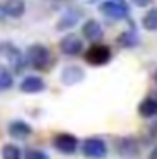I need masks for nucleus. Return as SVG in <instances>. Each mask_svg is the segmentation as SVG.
Returning a JSON list of instances; mask_svg holds the SVG:
<instances>
[{"label": "nucleus", "mask_w": 157, "mask_h": 159, "mask_svg": "<svg viewBox=\"0 0 157 159\" xmlns=\"http://www.w3.org/2000/svg\"><path fill=\"white\" fill-rule=\"evenodd\" d=\"M26 59L34 69L44 70L48 67V61H50V52L44 44H32L26 52Z\"/></svg>", "instance_id": "obj_1"}, {"label": "nucleus", "mask_w": 157, "mask_h": 159, "mask_svg": "<svg viewBox=\"0 0 157 159\" xmlns=\"http://www.w3.org/2000/svg\"><path fill=\"white\" fill-rule=\"evenodd\" d=\"M0 56H4V57L9 61V65H11L17 72L22 70V67H24V56L20 54V50H19L15 44H11V43L0 44Z\"/></svg>", "instance_id": "obj_2"}, {"label": "nucleus", "mask_w": 157, "mask_h": 159, "mask_svg": "<svg viewBox=\"0 0 157 159\" xmlns=\"http://www.w3.org/2000/svg\"><path fill=\"white\" fill-rule=\"evenodd\" d=\"M109 57H111V50H109L105 44H94V46H91V50L85 54V59H87L91 65H96V67L105 65V63L109 61Z\"/></svg>", "instance_id": "obj_3"}, {"label": "nucleus", "mask_w": 157, "mask_h": 159, "mask_svg": "<svg viewBox=\"0 0 157 159\" xmlns=\"http://www.w3.org/2000/svg\"><path fill=\"white\" fill-rule=\"evenodd\" d=\"M81 152H83V156L91 159H102L107 154V148H105V143L102 139H87L81 144Z\"/></svg>", "instance_id": "obj_4"}, {"label": "nucleus", "mask_w": 157, "mask_h": 159, "mask_svg": "<svg viewBox=\"0 0 157 159\" xmlns=\"http://www.w3.org/2000/svg\"><path fill=\"white\" fill-rule=\"evenodd\" d=\"M100 11L105 17H109V19H124V17H128V7L122 2H118V0H105V2H102L100 4Z\"/></svg>", "instance_id": "obj_5"}, {"label": "nucleus", "mask_w": 157, "mask_h": 159, "mask_svg": "<svg viewBox=\"0 0 157 159\" xmlns=\"http://www.w3.org/2000/svg\"><path fill=\"white\" fill-rule=\"evenodd\" d=\"M59 48H61V52L65 56H78L83 50V41L79 39L78 35H74V34H69V35H65L61 39Z\"/></svg>", "instance_id": "obj_6"}, {"label": "nucleus", "mask_w": 157, "mask_h": 159, "mask_svg": "<svg viewBox=\"0 0 157 159\" xmlns=\"http://www.w3.org/2000/svg\"><path fill=\"white\" fill-rule=\"evenodd\" d=\"M54 146H56V150H59L63 154H74L78 148V139L70 133H59L54 139Z\"/></svg>", "instance_id": "obj_7"}, {"label": "nucleus", "mask_w": 157, "mask_h": 159, "mask_svg": "<svg viewBox=\"0 0 157 159\" xmlns=\"http://www.w3.org/2000/svg\"><path fill=\"white\" fill-rule=\"evenodd\" d=\"M2 9L6 13V17H11V19H19L24 15L26 11V4L24 0H6L2 4Z\"/></svg>", "instance_id": "obj_8"}, {"label": "nucleus", "mask_w": 157, "mask_h": 159, "mask_svg": "<svg viewBox=\"0 0 157 159\" xmlns=\"http://www.w3.org/2000/svg\"><path fill=\"white\" fill-rule=\"evenodd\" d=\"M20 91L22 93H28V94H35L44 91V81L39 76H28L20 81Z\"/></svg>", "instance_id": "obj_9"}, {"label": "nucleus", "mask_w": 157, "mask_h": 159, "mask_svg": "<svg viewBox=\"0 0 157 159\" xmlns=\"http://www.w3.org/2000/svg\"><path fill=\"white\" fill-rule=\"evenodd\" d=\"M81 32H83V35H85L89 41H100V39H102V35H104V30H102L100 22H98V20H94V19L87 20V22L83 24Z\"/></svg>", "instance_id": "obj_10"}, {"label": "nucleus", "mask_w": 157, "mask_h": 159, "mask_svg": "<svg viewBox=\"0 0 157 159\" xmlns=\"http://www.w3.org/2000/svg\"><path fill=\"white\" fill-rule=\"evenodd\" d=\"M7 131H9V135H11L13 139H26V137L32 133V128H30L24 120H15V122L9 124Z\"/></svg>", "instance_id": "obj_11"}, {"label": "nucleus", "mask_w": 157, "mask_h": 159, "mask_svg": "<svg viewBox=\"0 0 157 159\" xmlns=\"http://www.w3.org/2000/svg\"><path fill=\"white\" fill-rule=\"evenodd\" d=\"M139 113H141V117H154L157 115V107H155V98L154 96H148V98H144L141 104H139Z\"/></svg>", "instance_id": "obj_12"}, {"label": "nucleus", "mask_w": 157, "mask_h": 159, "mask_svg": "<svg viewBox=\"0 0 157 159\" xmlns=\"http://www.w3.org/2000/svg\"><path fill=\"white\" fill-rule=\"evenodd\" d=\"M142 26L148 32H157V7H152L144 17H142Z\"/></svg>", "instance_id": "obj_13"}, {"label": "nucleus", "mask_w": 157, "mask_h": 159, "mask_svg": "<svg viewBox=\"0 0 157 159\" xmlns=\"http://www.w3.org/2000/svg\"><path fill=\"white\" fill-rule=\"evenodd\" d=\"M11 85H13V76H11V72H9L6 67L0 65V91L9 89Z\"/></svg>", "instance_id": "obj_14"}, {"label": "nucleus", "mask_w": 157, "mask_h": 159, "mask_svg": "<svg viewBox=\"0 0 157 159\" xmlns=\"http://www.w3.org/2000/svg\"><path fill=\"white\" fill-rule=\"evenodd\" d=\"M83 78V72L76 69V67H70V69H67L65 72H63V80H65V83H74V81H79V80Z\"/></svg>", "instance_id": "obj_15"}, {"label": "nucleus", "mask_w": 157, "mask_h": 159, "mask_svg": "<svg viewBox=\"0 0 157 159\" xmlns=\"http://www.w3.org/2000/svg\"><path fill=\"white\" fill-rule=\"evenodd\" d=\"M2 157L4 159H20V150L17 144H6L2 148Z\"/></svg>", "instance_id": "obj_16"}, {"label": "nucleus", "mask_w": 157, "mask_h": 159, "mask_svg": "<svg viewBox=\"0 0 157 159\" xmlns=\"http://www.w3.org/2000/svg\"><path fill=\"white\" fill-rule=\"evenodd\" d=\"M76 17H78L76 13H72V15H67V17H63V19H61V22L57 24V28H59V30H63V28H69V26H74V24L78 22V20H76Z\"/></svg>", "instance_id": "obj_17"}, {"label": "nucleus", "mask_w": 157, "mask_h": 159, "mask_svg": "<svg viewBox=\"0 0 157 159\" xmlns=\"http://www.w3.org/2000/svg\"><path fill=\"white\" fill-rule=\"evenodd\" d=\"M26 159H48V157H46V154H43L39 150H30L26 154Z\"/></svg>", "instance_id": "obj_18"}, {"label": "nucleus", "mask_w": 157, "mask_h": 159, "mask_svg": "<svg viewBox=\"0 0 157 159\" xmlns=\"http://www.w3.org/2000/svg\"><path fill=\"white\" fill-rule=\"evenodd\" d=\"M131 2H133L135 6H139V7H146V6H148L152 0H131Z\"/></svg>", "instance_id": "obj_19"}, {"label": "nucleus", "mask_w": 157, "mask_h": 159, "mask_svg": "<svg viewBox=\"0 0 157 159\" xmlns=\"http://www.w3.org/2000/svg\"><path fill=\"white\" fill-rule=\"evenodd\" d=\"M150 159H157V146L152 150V154H150Z\"/></svg>", "instance_id": "obj_20"}, {"label": "nucleus", "mask_w": 157, "mask_h": 159, "mask_svg": "<svg viewBox=\"0 0 157 159\" xmlns=\"http://www.w3.org/2000/svg\"><path fill=\"white\" fill-rule=\"evenodd\" d=\"M4 17H6V13H4V9H2V6H0V20H2Z\"/></svg>", "instance_id": "obj_21"}, {"label": "nucleus", "mask_w": 157, "mask_h": 159, "mask_svg": "<svg viewBox=\"0 0 157 159\" xmlns=\"http://www.w3.org/2000/svg\"><path fill=\"white\" fill-rule=\"evenodd\" d=\"M154 98H155V107H157V94H154Z\"/></svg>", "instance_id": "obj_22"}, {"label": "nucleus", "mask_w": 157, "mask_h": 159, "mask_svg": "<svg viewBox=\"0 0 157 159\" xmlns=\"http://www.w3.org/2000/svg\"><path fill=\"white\" fill-rule=\"evenodd\" d=\"M57 2H63V0H57Z\"/></svg>", "instance_id": "obj_23"}, {"label": "nucleus", "mask_w": 157, "mask_h": 159, "mask_svg": "<svg viewBox=\"0 0 157 159\" xmlns=\"http://www.w3.org/2000/svg\"><path fill=\"white\" fill-rule=\"evenodd\" d=\"M155 80H157V74H155Z\"/></svg>", "instance_id": "obj_24"}]
</instances>
